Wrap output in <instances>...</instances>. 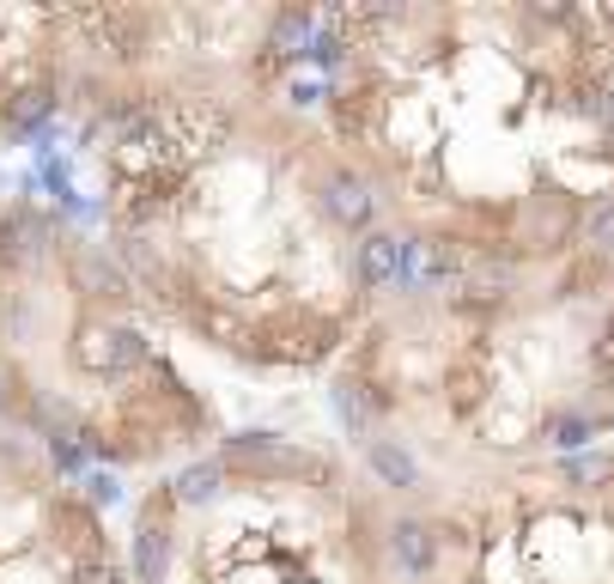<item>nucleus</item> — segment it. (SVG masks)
I'll return each mask as SVG.
<instances>
[{"label":"nucleus","mask_w":614,"mask_h":584,"mask_svg":"<svg viewBox=\"0 0 614 584\" xmlns=\"http://www.w3.org/2000/svg\"><path fill=\"white\" fill-rule=\"evenodd\" d=\"M219 463L226 469H250V475H305V457L280 433H231Z\"/></svg>","instance_id":"f257e3e1"},{"label":"nucleus","mask_w":614,"mask_h":584,"mask_svg":"<svg viewBox=\"0 0 614 584\" xmlns=\"http://www.w3.org/2000/svg\"><path fill=\"white\" fill-rule=\"evenodd\" d=\"M414 250H420L414 238L372 231V238L359 244V280H365V287H402V280H408V268H414Z\"/></svg>","instance_id":"f03ea898"},{"label":"nucleus","mask_w":614,"mask_h":584,"mask_svg":"<svg viewBox=\"0 0 614 584\" xmlns=\"http://www.w3.org/2000/svg\"><path fill=\"white\" fill-rule=\"evenodd\" d=\"M389 554H396V566L408 578H426L438 561V536L433 524H420V517H402V524H389Z\"/></svg>","instance_id":"7ed1b4c3"},{"label":"nucleus","mask_w":614,"mask_h":584,"mask_svg":"<svg viewBox=\"0 0 614 584\" xmlns=\"http://www.w3.org/2000/svg\"><path fill=\"white\" fill-rule=\"evenodd\" d=\"M323 207H329V219H341V226H372L377 195H372V184H365V177L335 171L329 184H323Z\"/></svg>","instance_id":"20e7f679"},{"label":"nucleus","mask_w":614,"mask_h":584,"mask_svg":"<svg viewBox=\"0 0 614 584\" xmlns=\"http://www.w3.org/2000/svg\"><path fill=\"white\" fill-rule=\"evenodd\" d=\"M365 463H372V475L384 487H420V463H414V451L396 445V438H372V445H365Z\"/></svg>","instance_id":"39448f33"},{"label":"nucleus","mask_w":614,"mask_h":584,"mask_svg":"<svg viewBox=\"0 0 614 584\" xmlns=\"http://www.w3.org/2000/svg\"><path fill=\"white\" fill-rule=\"evenodd\" d=\"M165 566H171V529H165L159 517H147V524L135 529V578L165 584Z\"/></svg>","instance_id":"423d86ee"},{"label":"nucleus","mask_w":614,"mask_h":584,"mask_svg":"<svg viewBox=\"0 0 614 584\" xmlns=\"http://www.w3.org/2000/svg\"><path fill=\"white\" fill-rule=\"evenodd\" d=\"M49 116H56V98H49L43 86H37V92H19L7 103V128H12V135H43Z\"/></svg>","instance_id":"0eeeda50"},{"label":"nucleus","mask_w":614,"mask_h":584,"mask_svg":"<svg viewBox=\"0 0 614 584\" xmlns=\"http://www.w3.org/2000/svg\"><path fill=\"white\" fill-rule=\"evenodd\" d=\"M219 482H226V463H189V469L177 475V499L182 505H214L219 499Z\"/></svg>","instance_id":"6e6552de"},{"label":"nucleus","mask_w":614,"mask_h":584,"mask_svg":"<svg viewBox=\"0 0 614 584\" xmlns=\"http://www.w3.org/2000/svg\"><path fill=\"white\" fill-rule=\"evenodd\" d=\"M310 43H317V24H310V12L286 7L280 19H274V49H280V56H310Z\"/></svg>","instance_id":"1a4fd4ad"},{"label":"nucleus","mask_w":614,"mask_h":584,"mask_svg":"<svg viewBox=\"0 0 614 584\" xmlns=\"http://www.w3.org/2000/svg\"><path fill=\"white\" fill-rule=\"evenodd\" d=\"M80 280H86V287L98 293V298H116V293H128V280L116 275V263H110V256H103V250H80Z\"/></svg>","instance_id":"9d476101"},{"label":"nucleus","mask_w":614,"mask_h":584,"mask_svg":"<svg viewBox=\"0 0 614 584\" xmlns=\"http://www.w3.org/2000/svg\"><path fill=\"white\" fill-rule=\"evenodd\" d=\"M335 414H341L347 433H365V396H359V384H335Z\"/></svg>","instance_id":"9b49d317"},{"label":"nucleus","mask_w":614,"mask_h":584,"mask_svg":"<svg viewBox=\"0 0 614 584\" xmlns=\"http://www.w3.org/2000/svg\"><path fill=\"white\" fill-rule=\"evenodd\" d=\"M566 475H572V482H608V475H614V457H603V451H596V457H572Z\"/></svg>","instance_id":"f8f14e48"},{"label":"nucleus","mask_w":614,"mask_h":584,"mask_svg":"<svg viewBox=\"0 0 614 584\" xmlns=\"http://www.w3.org/2000/svg\"><path fill=\"white\" fill-rule=\"evenodd\" d=\"M591 433H596L591 420H554V445H566V451H572V445H584Z\"/></svg>","instance_id":"ddd939ff"},{"label":"nucleus","mask_w":614,"mask_h":584,"mask_svg":"<svg viewBox=\"0 0 614 584\" xmlns=\"http://www.w3.org/2000/svg\"><path fill=\"white\" fill-rule=\"evenodd\" d=\"M73 584H122V578H116L110 561H86L80 573H73Z\"/></svg>","instance_id":"4468645a"},{"label":"nucleus","mask_w":614,"mask_h":584,"mask_svg":"<svg viewBox=\"0 0 614 584\" xmlns=\"http://www.w3.org/2000/svg\"><path fill=\"white\" fill-rule=\"evenodd\" d=\"M91 499H98V505H116V499H122V487H116V475H91Z\"/></svg>","instance_id":"2eb2a0df"},{"label":"nucleus","mask_w":614,"mask_h":584,"mask_svg":"<svg viewBox=\"0 0 614 584\" xmlns=\"http://www.w3.org/2000/svg\"><path fill=\"white\" fill-rule=\"evenodd\" d=\"M0 408H7V378H0Z\"/></svg>","instance_id":"dca6fc26"}]
</instances>
